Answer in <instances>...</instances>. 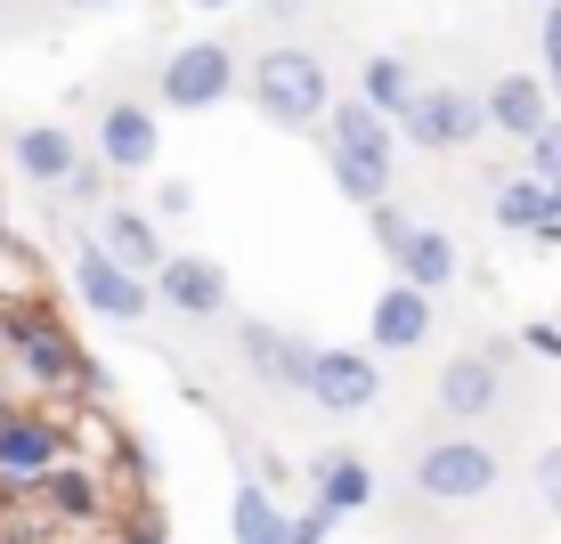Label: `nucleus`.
Segmentation results:
<instances>
[{
  "instance_id": "20",
  "label": "nucleus",
  "mask_w": 561,
  "mask_h": 544,
  "mask_svg": "<svg viewBox=\"0 0 561 544\" xmlns=\"http://www.w3.org/2000/svg\"><path fill=\"white\" fill-rule=\"evenodd\" d=\"M496 391H505V382H496V358H448L439 366V415L448 423H480L496 406Z\"/></svg>"
},
{
  "instance_id": "26",
  "label": "nucleus",
  "mask_w": 561,
  "mask_h": 544,
  "mask_svg": "<svg viewBox=\"0 0 561 544\" xmlns=\"http://www.w3.org/2000/svg\"><path fill=\"white\" fill-rule=\"evenodd\" d=\"M57 187H66V196L82 204V211H99V196H106V163H73V171H66Z\"/></svg>"
},
{
  "instance_id": "11",
  "label": "nucleus",
  "mask_w": 561,
  "mask_h": 544,
  "mask_svg": "<svg viewBox=\"0 0 561 544\" xmlns=\"http://www.w3.org/2000/svg\"><path fill=\"white\" fill-rule=\"evenodd\" d=\"M423 342H432V293H415L408 277H391V293H375V309H366V349H375V358H408Z\"/></svg>"
},
{
  "instance_id": "5",
  "label": "nucleus",
  "mask_w": 561,
  "mask_h": 544,
  "mask_svg": "<svg viewBox=\"0 0 561 544\" xmlns=\"http://www.w3.org/2000/svg\"><path fill=\"white\" fill-rule=\"evenodd\" d=\"M496 488V447H480V439H432L415 455V496L423 504H480Z\"/></svg>"
},
{
  "instance_id": "24",
  "label": "nucleus",
  "mask_w": 561,
  "mask_h": 544,
  "mask_svg": "<svg viewBox=\"0 0 561 544\" xmlns=\"http://www.w3.org/2000/svg\"><path fill=\"white\" fill-rule=\"evenodd\" d=\"M325 114H334V139L342 147H366V154H391V163H399V130L382 123L366 99H325Z\"/></svg>"
},
{
  "instance_id": "6",
  "label": "nucleus",
  "mask_w": 561,
  "mask_h": 544,
  "mask_svg": "<svg viewBox=\"0 0 561 544\" xmlns=\"http://www.w3.org/2000/svg\"><path fill=\"white\" fill-rule=\"evenodd\" d=\"M480 130H489V114H480V99H472V90H456V82H432V90L415 82V99L399 106V139H408V147H432V154L472 147Z\"/></svg>"
},
{
  "instance_id": "15",
  "label": "nucleus",
  "mask_w": 561,
  "mask_h": 544,
  "mask_svg": "<svg viewBox=\"0 0 561 544\" xmlns=\"http://www.w3.org/2000/svg\"><path fill=\"white\" fill-rule=\"evenodd\" d=\"M237 349H244V366L268 382V391H301V366H309V342H294L285 325H268V317H244L237 325Z\"/></svg>"
},
{
  "instance_id": "10",
  "label": "nucleus",
  "mask_w": 561,
  "mask_h": 544,
  "mask_svg": "<svg viewBox=\"0 0 561 544\" xmlns=\"http://www.w3.org/2000/svg\"><path fill=\"white\" fill-rule=\"evenodd\" d=\"M66 455V423L42 415V406H0V479H9V496H25L33 472H49V463Z\"/></svg>"
},
{
  "instance_id": "2",
  "label": "nucleus",
  "mask_w": 561,
  "mask_h": 544,
  "mask_svg": "<svg viewBox=\"0 0 561 544\" xmlns=\"http://www.w3.org/2000/svg\"><path fill=\"white\" fill-rule=\"evenodd\" d=\"M0 349H9V358L25 366V382H42V391H73V382H90L82 342H73L49 309H0Z\"/></svg>"
},
{
  "instance_id": "31",
  "label": "nucleus",
  "mask_w": 561,
  "mask_h": 544,
  "mask_svg": "<svg viewBox=\"0 0 561 544\" xmlns=\"http://www.w3.org/2000/svg\"><path fill=\"white\" fill-rule=\"evenodd\" d=\"M529 349H537V358H561V325L537 317V325H529Z\"/></svg>"
},
{
  "instance_id": "7",
  "label": "nucleus",
  "mask_w": 561,
  "mask_h": 544,
  "mask_svg": "<svg viewBox=\"0 0 561 544\" xmlns=\"http://www.w3.org/2000/svg\"><path fill=\"white\" fill-rule=\"evenodd\" d=\"M301 398L325 406V415H366L382 398V366L375 349H309L301 366Z\"/></svg>"
},
{
  "instance_id": "25",
  "label": "nucleus",
  "mask_w": 561,
  "mask_h": 544,
  "mask_svg": "<svg viewBox=\"0 0 561 544\" xmlns=\"http://www.w3.org/2000/svg\"><path fill=\"white\" fill-rule=\"evenodd\" d=\"M520 154H529V180H546V187H561V114H546V123L520 139Z\"/></svg>"
},
{
  "instance_id": "14",
  "label": "nucleus",
  "mask_w": 561,
  "mask_h": 544,
  "mask_svg": "<svg viewBox=\"0 0 561 544\" xmlns=\"http://www.w3.org/2000/svg\"><path fill=\"white\" fill-rule=\"evenodd\" d=\"M90 244H99L114 268H130V277H154V261H163V228H154V211H139V204H106L99 228H90Z\"/></svg>"
},
{
  "instance_id": "19",
  "label": "nucleus",
  "mask_w": 561,
  "mask_h": 544,
  "mask_svg": "<svg viewBox=\"0 0 561 544\" xmlns=\"http://www.w3.org/2000/svg\"><path fill=\"white\" fill-rule=\"evenodd\" d=\"M480 114H489V130H505V139H529V130L553 114V99H546L537 73H505L496 90H480Z\"/></svg>"
},
{
  "instance_id": "29",
  "label": "nucleus",
  "mask_w": 561,
  "mask_h": 544,
  "mask_svg": "<svg viewBox=\"0 0 561 544\" xmlns=\"http://www.w3.org/2000/svg\"><path fill=\"white\" fill-rule=\"evenodd\" d=\"M154 211H163V220H187V211H196V187H187V180H163V187H154Z\"/></svg>"
},
{
  "instance_id": "17",
  "label": "nucleus",
  "mask_w": 561,
  "mask_h": 544,
  "mask_svg": "<svg viewBox=\"0 0 561 544\" xmlns=\"http://www.w3.org/2000/svg\"><path fill=\"white\" fill-rule=\"evenodd\" d=\"M496 228L505 236H529V244H561V211H553V187L546 180H505L496 187Z\"/></svg>"
},
{
  "instance_id": "18",
  "label": "nucleus",
  "mask_w": 561,
  "mask_h": 544,
  "mask_svg": "<svg viewBox=\"0 0 561 544\" xmlns=\"http://www.w3.org/2000/svg\"><path fill=\"white\" fill-rule=\"evenodd\" d=\"M325 171H334V196L342 204H358V211L391 204V154H366V147L325 139Z\"/></svg>"
},
{
  "instance_id": "33",
  "label": "nucleus",
  "mask_w": 561,
  "mask_h": 544,
  "mask_svg": "<svg viewBox=\"0 0 561 544\" xmlns=\"http://www.w3.org/2000/svg\"><path fill=\"white\" fill-rule=\"evenodd\" d=\"M187 9H204V16H220V9H237V0H187Z\"/></svg>"
},
{
  "instance_id": "16",
  "label": "nucleus",
  "mask_w": 561,
  "mask_h": 544,
  "mask_svg": "<svg viewBox=\"0 0 561 544\" xmlns=\"http://www.w3.org/2000/svg\"><path fill=\"white\" fill-rule=\"evenodd\" d=\"M9 163H16V180L57 187L73 163H82V147H73V130H66V123H25V130L9 139Z\"/></svg>"
},
{
  "instance_id": "1",
  "label": "nucleus",
  "mask_w": 561,
  "mask_h": 544,
  "mask_svg": "<svg viewBox=\"0 0 561 544\" xmlns=\"http://www.w3.org/2000/svg\"><path fill=\"white\" fill-rule=\"evenodd\" d=\"M325 99H334V73H325L318 49H261V66H253V106H261V123H277V130H318V123H325Z\"/></svg>"
},
{
  "instance_id": "4",
  "label": "nucleus",
  "mask_w": 561,
  "mask_h": 544,
  "mask_svg": "<svg viewBox=\"0 0 561 544\" xmlns=\"http://www.w3.org/2000/svg\"><path fill=\"white\" fill-rule=\"evenodd\" d=\"M375 244L391 252V268L415 285V293H448L456 268H463L448 228H423V220H408V211H391V204H375Z\"/></svg>"
},
{
  "instance_id": "12",
  "label": "nucleus",
  "mask_w": 561,
  "mask_h": 544,
  "mask_svg": "<svg viewBox=\"0 0 561 544\" xmlns=\"http://www.w3.org/2000/svg\"><path fill=\"white\" fill-rule=\"evenodd\" d=\"M25 496L42 504L49 520H66V529H90V520L106 512V479L90 472V463H66V455H57L49 472H33V479H25Z\"/></svg>"
},
{
  "instance_id": "36",
  "label": "nucleus",
  "mask_w": 561,
  "mask_h": 544,
  "mask_svg": "<svg viewBox=\"0 0 561 544\" xmlns=\"http://www.w3.org/2000/svg\"><path fill=\"white\" fill-rule=\"evenodd\" d=\"M537 9H546V0H537Z\"/></svg>"
},
{
  "instance_id": "8",
  "label": "nucleus",
  "mask_w": 561,
  "mask_h": 544,
  "mask_svg": "<svg viewBox=\"0 0 561 544\" xmlns=\"http://www.w3.org/2000/svg\"><path fill=\"white\" fill-rule=\"evenodd\" d=\"M147 293L163 301V309H180V317H228V268L220 261H204V252H163L154 261V277H147Z\"/></svg>"
},
{
  "instance_id": "13",
  "label": "nucleus",
  "mask_w": 561,
  "mask_h": 544,
  "mask_svg": "<svg viewBox=\"0 0 561 544\" xmlns=\"http://www.w3.org/2000/svg\"><path fill=\"white\" fill-rule=\"evenodd\" d=\"M154 154H163V123H154V106L114 99L99 114V163L106 171H154Z\"/></svg>"
},
{
  "instance_id": "34",
  "label": "nucleus",
  "mask_w": 561,
  "mask_h": 544,
  "mask_svg": "<svg viewBox=\"0 0 561 544\" xmlns=\"http://www.w3.org/2000/svg\"><path fill=\"white\" fill-rule=\"evenodd\" d=\"M66 9H114V0H66Z\"/></svg>"
},
{
  "instance_id": "21",
  "label": "nucleus",
  "mask_w": 561,
  "mask_h": 544,
  "mask_svg": "<svg viewBox=\"0 0 561 544\" xmlns=\"http://www.w3.org/2000/svg\"><path fill=\"white\" fill-rule=\"evenodd\" d=\"M309 479H318V504L334 520H351V512L375 504V472H366L358 455H318V463H309Z\"/></svg>"
},
{
  "instance_id": "32",
  "label": "nucleus",
  "mask_w": 561,
  "mask_h": 544,
  "mask_svg": "<svg viewBox=\"0 0 561 544\" xmlns=\"http://www.w3.org/2000/svg\"><path fill=\"white\" fill-rule=\"evenodd\" d=\"M546 99L561 106V66H546Z\"/></svg>"
},
{
  "instance_id": "22",
  "label": "nucleus",
  "mask_w": 561,
  "mask_h": 544,
  "mask_svg": "<svg viewBox=\"0 0 561 544\" xmlns=\"http://www.w3.org/2000/svg\"><path fill=\"white\" fill-rule=\"evenodd\" d=\"M228 536L237 544H285V504L261 488V479H237L228 496Z\"/></svg>"
},
{
  "instance_id": "3",
  "label": "nucleus",
  "mask_w": 561,
  "mask_h": 544,
  "mask_svg": "<svg viewBox=\"0 0 561 544\" xmlns=\"http://www.w3.org/2000/svg\"><path fill=\"white\" fill-rule=\"evenodd\" d=\"M154 99L180 106V114H211L220 99H237V49H228L220 33L180 42V49L163 57V73H154Z\"/></svg>"
},
{
  "instance_id": "23",
  "label": "nucleus",
  "mask_w": 561,
  "mask_h": 544,
  "mask_svg": "<svg viewBox=\"0 0 561 544\" xmlns=\"http://www.w3.org/2000/svg\"><path fill=\"white\" fill-rule=\"evenodd\" d=\"M358 99L382 114V123H399V106L415 99V73H408V57H391V49H375L358 66Z\"/></svg>"
},
{
  "instance_id": "35",
  "label": "nucleus",
  "mask_w": 561,
  "mask_h": 544,
  "mask_svg": "<svg viewBox=\"0 0 561 544\" xmlns=\"http://www.w3.org/2000/svg\"><path fill=\"white\" fill-rule=\"evenodd\" d=\"M553 211H561V187H553Z\"/></svg>"
},
{
  "instance_id": "9",
  "label": "nucleus",
  "mask_w": 561,
  "mask_h": 544,
  "mask_svg": "<svg viewBox=\"0 0 561 544\" xmlns=\"http://www.w3.org/2000/svg\"><path fill=\"white\" fill-rule=\"evenodd\" d=\"M73 301L90 309V317H106V325H139L154 293H147V277H130V268H114L99 244H82L73 252Z\"/></svg>"
},
{
  "instance_id": "30",
  "label": "nucleus",
  "mask_w": 561,
  "mask_h": 544,
  "mask_svg": "<svg viewBox=\"0 0 561 544\" xmlns=\"http://www.w3.org/2000/svg\"><path fill=\"white\" fill-rule=\"evenodd\" d=\"M537 49H546V66H561V0H546V25H537Z\"/></svg>"
},
{
  "instance_id": "27",
  "label": "nucleus",
  "mask_w": 561,
  "mask_h": 544,
  "mask_svg": "<svg viewBox=\"0 0 561 544\" xmlns=\"http://www.w3.org/2000/svg\"><path fill=\"white\" fill-rule=\"evenodd\" d=\"M334 536V512L325 504H309V512H285V544H325Z\"/></svg>"
},
{
  "instance_id": "28",
  "label": "nucleus",
  "mask_w": 561,
  "mask_h": 544,
  "mask_svg": "<svg viewBox=\"0 0 561 544\" xmlns=\"http://www.w3.org/2000/svg\"><path fill=\"white\" fill-rule=\"evenodd\" d=\"M529 479H537V504H546V512L561 520V439L546 447V455H537V472H529Z\"/></svg>"
}]
</instances>
